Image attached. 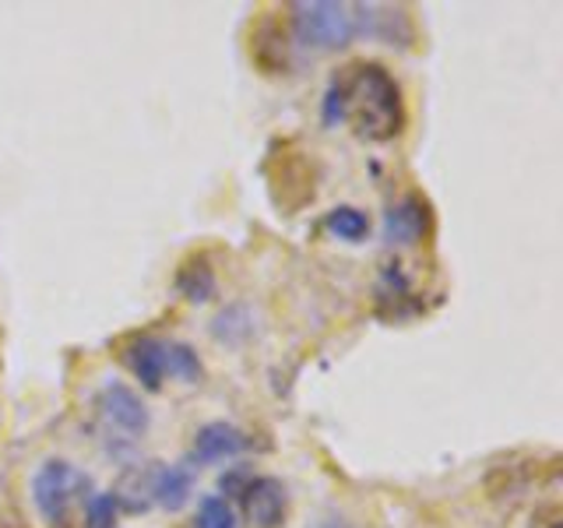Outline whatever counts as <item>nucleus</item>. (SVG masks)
Masks as SVG:
<instances>
[{
    "instance_id": "39448f33",
    "label": "nucleus",
    "mask_w": 563,
    "mask_h": 528,
    "mask_svg": "<svg viewBox=\"0 0 563 528\" xmlns=\"http://www.w3.org/2000/svg\"><path fill=\"white\" fill-rule=\"evenodd\" d=\"M246 528H282L289 515V493L275 475H254L240 490Z\"/></svg>"
},
{
    "instance_id": "1a4fd4ad",
    "label": "nucleus",
    "mask_w": 563,
    "mask_h": 528,
    "mask_svg": "<svg viewBox=\"0 0 563 528\" xmlns=\"http://www.w3.org/2000/svg\"><path fill=\"white\" fill-rule=\"evenodd\" d=\"M145 490H148V504H158L166 510H184L194 493V475L184 465L152 462L145 465Z\"/></svg>"
},
{
    "instance_id": "dca6fc26",
    "label": "nucleus",
    "mask_w": 563,
    "mask_h": 528,
    "mask_svg": "<svg viewBox=\"0 0 563 528\" xmlns=\"http://www.w3.org/2000/svg\"><path fill=\"white\" fill-rule=\"evenodd\" d=\"M317 528H349L342 518H331V521H324V525H317Z\"/></svg>"
},
{
    "instance_id": "7ed1b4c3",
    "label": "nucleus",
    "mask_w": 563,
    "mask_h": 528,
    "mask_svg": "<svg viewBox=\"0 0 563 528\" xmlns=\"http://www.w3.org/2000/svg\"><path fill=\"white\" fill-rule=\"evenodd\" d=\"M96 416H99V430L113 454H128L137 440L148 433V422H152L148 405L141 402V395L123 381H106L99 387Z\"/></svg>"
},
{
    "instance_id": "2eb2a0df",
    "label": "nucleus",
    "mask_w": 563,
    "mask_h": 528,
    "mask_svg": "<svg viewBox=\"0 0 563 528\" xmlns=\"http://www.w3.org/2000/svg\"><path fill=\"white\" fill-rule=\"evenodd\" d=\"M85 528H117L113 493H92V497L85 501Z\"/></svg>"
},
{
    "instance_id": "9d476101",
    "label": "nucleus",
    "mask_w": 563,
    "mask_h": 528,
    "mask_svg": "<svg viewBox=\"0 0 563 528\" xmlns=\"http://www.w3.org/2000/svg\"><path fill=\"white\" fill-rule=\"evenodd\" d=\"M324 229L331 237L345 240V243H363L369 237V216L360 208H352V205H342V208L328 211Z\"/></svg>"
},
{
    "instance_id": "f8f14e48",
    "label": "nucleus",
    "mask_w": 563,
    "mask_h": 528,
    "mask_svg": "<svg viewBox=\"0 0 563 528\" xmlns=\"http://www.w3.org/2000/svg\"><path fill=\"white\" fill-rule=\"evenodd\" d=\"M251 331H254V321H251V314H246V307H240V304L225 307L216 321H211V334L225 345H240Z\"/></svg>"
},
{
    "instance_id": "0eeeda50",
    "label": "nucleus",
    "mask_w": 563,
    "mask_h": 528,
    "mask_svg": "<svg viewBox=\"0 0 563 528\" xmlns=\"http://www.w3.org/2000/svg\"><path fill=\"white\" fill-rule=\"evenodd\" d=\"M246 433L236 430L233 422H205V427L194 433V444H190V462L198 465H222V462H233L246 451Z\"/></svg>"
},
{
    "instance_id": "9b49d317",
    "label": "nucleus",
    "mask_w": 563,
    "mask_h": 528,
    "mask_svg": "<svg viewBox=\"0 0 563 528\" xmlns=\"http://www.w3.org/2000/svg\"><path fill=\"white\" fill-rule=\"evenodd\" d=\"M176 286H180L190 304H205V299L216 296V272L208 268V261H190L176 275Z\"/></svg>"
},
{
    "instance_id": "6e6552de",
    "label": "nucleus",
    "mask_w": 563,
    "mask_h": 528,
    "mask_svg": "<svg viewBox=\"0 0 563 528\" xmlns=\"http://www.w3.org/2000/svg\"><path fill=\"white\" fill-rule=\"evenodd\" d=\"M430 233V208L419 194H405L384 216V240L391 246H412Z\"/></svg>"
},
{
    "instance_id": "4468645a",
    "label": "nucleus",
    "mask_w": 563,
    "mask_h": 528,
    "mask_svg": "<svg viewBox=\"0 0 563 528\" xmlns=\"http://www.w3.org/2000/svg\"><path fill=\"white\" fill-rule=\"evenodd\" d=\"M194 528H236L233 507H229L219 493H208L198 504V521H194Z\"/></svg>"
},
{
    "instance_id": "20e7f679",
    "label": "nucleus",
    "mask_w": 563,
    "mask_h": 528,
    "mask_svg": "<svg viewBox=\"0 0 563 528\" xmlns=\"http://www.w3.org/2000/svg\"><path fill=\"white\" fill-rule=\"evenodd\" d=\"M88 490H92L88 475H81L64 458H49L32 475V504L49 528H67L75 504H85L92 497Z\"/></svg>"
},
{
    "instance_id": "f03ea898",
    "label": "nucleus",
    "mask_w": 563,
    "mask_h": 528,
    "mask_svg": "<svg viewBox=\"0 0 563 528\" xmlns=\"http://www.w3.org/2000/svg\"><path fill=\"white\" fill-rule=\"evenodd\" d=\"M292 40L310 53L345 50L360 35V14L352 4L339 0H310L292 4Z\"/></svg>"
},
{
    "instance_id": "423d86ee",
    "label": "nucleus",
    "mask_w": 563,
    "mask_h": 528,
    "mask_svg": "<svg viewBox=\"0 0 563 528\" xmlns=\"http://www.w3.org/2000/svg\"><path fill=\"white\" fill-rule=\"evenodd\" d=\"M120 360L141 381V387H148V392H158L166 374H169L166 370V342L155 339V334H134V339H128L120 345Z\"/></svg>"
},
{
    "instance_id": "ddd939ff",
    "label": "nucleus",
    "mask_w": 563,
    "mask_h": 528,
    "mask_svg": "<svg viewBox=\"0 0 563 528\" xmlns=\"http://www.w3.org/2000/svg\"><path fill=\"white\" fill-rule=\"evenodd\" d=\"M166 370L173 377L187 381V384H198L201 374H205L198 352H194L190 345H184V342H166Z\"/></svg>"
},
{
    "instance_id": "f257e3e1",
    "label": "nucleus",
    "mask_w": 563,
    "mask_h": 528,
    "mask_svg": "<svg viewBox=\"0 0 563 528\" xmlns=\"http://www.w3.org/2000/svg\"><path fill=\"white\" fill-rule=\"evenodd\" d=\"M349 120L363 141H391L405 123L401 88L384 64H352L331 81L324 123Z\"/></svg>"
}]
</instances>
